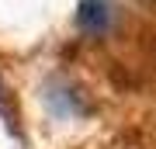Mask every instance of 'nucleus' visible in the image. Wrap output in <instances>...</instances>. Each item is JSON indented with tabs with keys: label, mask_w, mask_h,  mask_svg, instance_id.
I'll list each match as a JSON object with an SVG mask.
<instances>
[{
	"label": "nucleus",
	"mask_w": 156,
	"mask_h": 149,
	"mask_svg": "<svg viewBox=\"0 0 156 149\" xmlns=\"http://www.w3.org/2000/svg\"><path fill=\"white\" fill-rule=\"evenodd\" d=\"M115 21V7L111 0H80V11H76V28L90 38L104 35Z\"/></svg>",
	"instance_id": "obj_1"
},
{
	"label": "nucleus",
	"mask_w": 156,
	"mask_h": 149,
	"mask_svg": "<svg viewBox=\"0 0 156 149\" xmlns=\"http://www.w3.org/2000/svg\"><path fill=\"white\" fill-rule=\"evenodd\" d=\"M139 4H149V0H139Z\"/></svg>",
	"instance_id": "obj_2"
}]
</instances>
